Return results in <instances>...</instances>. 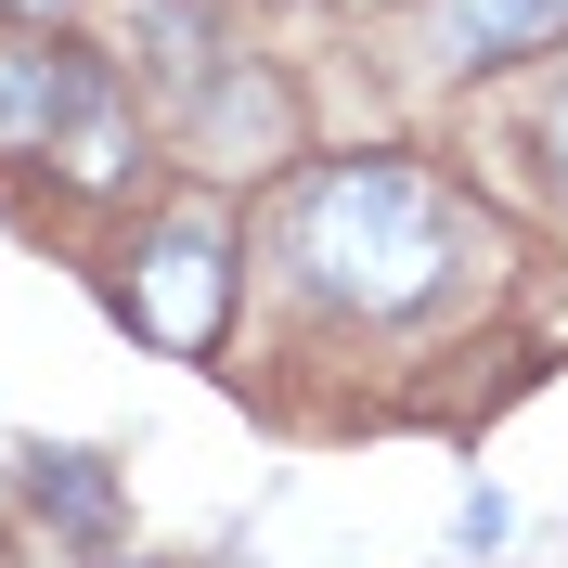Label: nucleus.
<instances>
[{
  "mask_svg": "<svg viewBox=\"0 0 568 568\" xmlns=\"http://www.w3.org/2000/svg\"><path fill=\"white\" fill-rule=\"evenodd\" d=\"M556 27H568V0H426L439 65H504V52H542Z\"/></svg>",
  "mask_w": 568,
  "mask_h": 568,
  "instance_id": "nucleus-4",
  "label": "nucleus"
},
{
  "mask_svg": "<svg viewBox=\"0 0 568 568\" xmlns=\"http://www.w3.org/2000/svg\"><path fill=\"white\" fill-rule=\"evenodd\" d=\"M220 311H233V220H220L207 194H181V207L130 246V323L155 336V349L207 362L220 349Z\"/></svg>",
  "mask_w": 568,
  "mask_h": 568,
  "instance_id": "nucleus-3",
  "label": "nucleus"
},
{
  "mask_svg": "<svg viewBox=\"0 0 568 568\" xmlns=\"http://www.w3.org/2000/svg\"><path fill=\"white\" fill-rule=\"evenodd\" d=\"M39 504H65L78 530H91V517H104V491H91V478H78V465H39Z\"/></svg>",
  "mask_w": 568,
  "mask_h": 568,
  "instance_id": "nucleus-5",
  "label": "nucleus"
},
{
  "mask_svg": "<svg viewBox=\"0 0 568 568\" xmlns=\"http://www.w3.org/2000/svg\"><path fill=\"white\" fill-rule=\"evenodd\" d=\"M27 13H65V0H27Z\"/></svg>",
  "mask_w": 568,
  "mask_h": 568,
  "instance_id": "nucleus-7",
  "label": "nucleus"
},
{
  "mask_svg": "<svg viewBox=\"0 0 568 568\" xmlns=\"http://www.w3.org/2000/svg\"><path fill=\"white\" fill-rule=\"evenodd\" d=\"M0 155H65V181H130V104L78 39L0 52Z\"/></svg>",
  "mask_w": 568,
  "mask_h": 568,
  "instance_id": "nucleus-2",
  "label": "nucleus"
},
{
  "mask_svg": "<svg viewBox=\"0 0 568 568\" xmlns=\"http://www.w3.org/2000/svg\"><path fill=\"white\" fill-rule=\"evenodd\" d=\"M272 246H284V284H297V297L362 311V323H400V311H426V297L453 284L465 220H453V194L426 169H400V155H336V169H311L284 194Z\"/></svg>",
  "mask_w": 568,
  "mask_h": 568,
  "instance_id": "nucleus-1",
  "label": "nucleus"
},
{
  "mask_svg": "<svg viewBox=\"0 0 568 568\" xmlns=\"http://www.w3.org/2000/svg\"><path fill=\"white\" fill-rule=\"evenodd\" d=\"M542 142H556V169H568V104H556V130H542Z\"/></svg>",
  "mask_w": 568,
  "mask_h": 568,
  "instance_id": "nucleus-6",
  "label": "nucleus"
}]
</instances>
